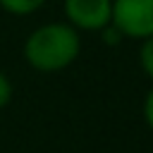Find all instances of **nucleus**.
I'll list each match as a JSON object with an SVG mask.
<instances>
[{
	"mask_svg": "<svg viewBox=\"0 0 153 153\" xmlns=\"http://www.w3.org/2000/svg\"><path fill=\"white\" fill-rule=\"evenodd\" d=\"M22 55L33 72H65L81 55V33L67 22H45L24 38Z\"/></svg>",
	"mask_w": 153,
	"mask_h": 153,
	"instance_id": "obj_1",
	"label": "nucleus"
},
{
	"mask_svg": "<svg viewBox=\"0 0 153 153\" xmlns=\"http://www.w3.org/2000/svg\"><path fill=\"white\" fill-rule=\"evenodd\" d=\"M110 24L124 41H146L153 36V0H112Z\"/></svg>",
	"mask_w": 153,
	"mask_h": 153,
	"instance_id": "obj_2",
	"label": "nucleus"
},
{
	"mask_svg": "<svg viewBox=\"0 0 153 153\" xmlns=\"http://www.w3.org/2000/svg\"><path fill=\"white\" fill-rule=\"evenodd\" d=\"M62 12L79 33H98L112 19V0H62Z\"/></svg>",
	"mask_w": 153,
	"mask_h": 153,
	"instance_id": "obj_3",
	"label": "nucleus"
},
{
	"mask_svg": "<svg viewBox=\"0 0 153 153\" xmlns=\"http://www.w3.org/2000/svg\"><path fill=\"white\" fill-rule=\"evenodd\" d=\"M48 0H0V10L12 17H31L36 14Z\"/></svg>",
	"mask_w": 153,
	"mask_h": 153,
	"instance_id": "obj_4",
	"label": "nucleus"
},
{
	"mask_svg": "<svg viewBox=\"0 0 153 153\" xmlns=\"http://www.w3.org/2000/svg\"><path fill=\"white\" fill-rule=\"evenodd\" d=\"M139 67L153 84V36L139 43Z\"/></svg>",
	"mask_w": 153,
	"mask_h": 153,
	"instance_id": "obj_5",
	"label": "nucleus"
},
{
	"mask_svg": "<svg viewBox=\"0 0 153 153\" xmlns=\"http://www.w3.org/2000/svg\"><path fill=\"white\" fill-rule=\"evenodd\" d=\"M12 96H14V86H12V79L0 69V110H5L10 103H12Z\"/></svg>",
	"mask_w": 153,
	"mask_h": 153,
	"instance_id": "obj_6",
	"label": "nucleus"
},
{
	"mask_svg": "<svg viewBox=\"0 0 153 153\" xmlns=\"http://www.w3.org/2000/svg\"><path fill=\"white\" fill-rule=\"evenodd\" d=\"M141 117H143V124L148 127V131H153V86H151V88L146 91V96H143Z\"/></svg>",
	"mask_w": 153,
	"mask_h": 153,
	"instance_id": "obj_7",
	"label": "nucleus"
},
{
	"mask_svg": "<svg viewBox=\"0 0 153 153\" xmlns=\"http://www.w3.org/2000/svg\"><path fill=\"white\" fill-rule=\"evenodd\" d=\"M98 36H100V41H103L105 45H110V48H115L117 43H122V41H124V38H122V33H120L112 24H108L103 31H98Z\"/></svg>",
	"mask_w": 153,
	"mask_h": 153,
	"instance_id": "obj_8",
	"label": "nucleus"
}]
</instances>
